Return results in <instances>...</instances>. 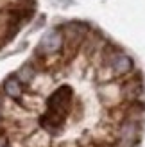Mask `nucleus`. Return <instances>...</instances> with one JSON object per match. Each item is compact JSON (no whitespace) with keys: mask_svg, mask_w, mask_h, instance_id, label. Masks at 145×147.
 <instances>
[{"mask_svg":"<svg viewBox=\"0 0 145 147\" xmlns=\"http://www.w3.org/2000/svg\"><path fill=\"white\" fill-rule=\"evenodd\" d=\"M74 109V90L70 86H59L52 92L47 100V113L41 117V126L50 135L61 133V129L66 122V117Z\"/></svg>","mask_w":145,"mask_h":147,"instance_id":"f257e3e1","label":"nucleus"},{"mask_svg":"<svg viewBox=\"0 0 145 147\" xmlns=\"http://www.w3.org/2000/svg\"><path fill=\"white\" fill-rule=\"evenodd\" d=\"M122 83V97H124V102H143L145 97V88L140 76L134 70L126 76L124 79H120Z\"/></svg>","mask_w":145,"mask_h":147,"instance_id":"f03ea898","label":"nucleus"},{"mask_svg":"<svg viewBox=\"0 0 145 147\" xmlns=\"http://www.w3.org/2000/svg\"><path fill=\"white\" fill-rule=\"evenodd\" d=\"M97 95L100 102L106 108H115L120 106L124 102V97H122V83L120 79H113L109 83H102L97 88Z\"/></svg>","mask_w":145,"mask_h":147,"instance_id":"7ed1b4c3","label":"nucleus"},{"mask_svg":"<svg viewBox=\"0 0 145 147\" xmlns=\"http://www.w3.org/2000/svg\"><path fill=\"white\" fill-rule=\"evenodd\" d=\"M63 31L61 29H50V31L41 38L38 49H36V56L40 57H47V56H56L59 54V50L63 49Z\"/></svg>","mask_w":145,"mask_h":147,"instance_id":"20e7f679","label":"nucleus"},{"mask_svg":"<svg viewBox=\"0 0 145 147\" xmlns=\"http://www.w3.org/2000/svg\"><path fill=\"white\" fill-rule=\"evenodd\" d=\"M2 90H4V95H5L7 99L18 100L21 95H23V84L18 81L16 76H11V77H7V79L4 81Z\"/></svg>","mask_w":145,"mask_h":147,"instance_id":"39448f33","label":"nucleus"},{"mask_svg":"<svg viewBox=\"0 0 145 147\" xmlns=\"http://www.w3.org/2000/svg\"><path fill=\"white\" fill-rule=\"evenodd\" d=\"M14 76L18 77V81L21 84H31L32 81L36 79V76H38V70H36V67L32 63H25L23 67L18 68V72L14 74Z\"/></svg>","mask_w":145,"mask_h":147,"instance_id":"423d86ee","label":"nucleus"},{"mask_svg":"<svg viewBox=\"0 0 145 147\" xmlns=\"http://www.w3.org/2000/svg\"><path fill=\"white\" fill-rule=\"evenodd\" d=\"M95 79H97L99 84H102V83H109V81L117 79V77H115L109 65H97L95 67Z\"/></svg>","mask_w":145,"mask_h":147,"instance_id":"0eeeda50","label":"nucleus"}]
</instances>
